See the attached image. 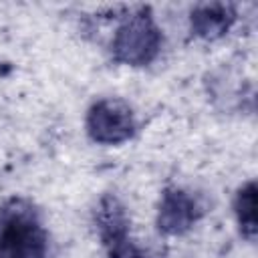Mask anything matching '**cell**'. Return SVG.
Returning a JSON list of instances; mask_svg holds the SVG:
<instances>
[{
  "mask_svg": "<svg viewBox=\"0 0 258 258\" xmlns=\"http://www.w3.org/2000/svg\"><path fill=\"white\" fill-rule=\"evenodd\" d=\"M48 232L36 204L12 196L0 204V258H46Z\"/></svg>",
  "mask_w": 258,
  "mask_h": 258,
  "instance_id": "cell-1",
  "label": "cell"
},
{
  "mask_svg": "<svg viewBox=\"0 0 258 258\" xmlns=\"http://www.w3.org/2000/svg\"><path fill=\"white\" fill-rule=\"evenodd\" d=\"M161 44L163 34L151 10L147 6H139L129 12L113 32L111 56L119 64L147 67L157 58Z\"/></svg>",
  "mask_w": 258,
  "mask_h": 258,
  "instance_id": "cell-2",
  "label": "cell"
},
{
  "mask_svg": "<svg viewBox=\"0 0 258 258\" xmlns=\"http://www.w3.org/2000/svg\"><path fill=\"white\" fill-rule=\"evenodd\" d=\"M93 220L107 258H163L131 240V216L115 194L101 196Z\"/></svg>",
  "mask_w": 258,
  "mask_h": 258,
  "instance_id": "cell-3",
  "label": "cell"
},
{
  "mask_svg": "<svg viewBox=\"0 0 258 258\" xmlns=\"http://www.w3.org/2000/svg\"><path fill=\"white\" fill-rule=\"evenodd\" d=\"M85 129L91 141L99 145H121L135 135L137 121L127 101L119 97H105L89 107Z\"/></svg>",
  "mask_w": 258,
  "mask_h": 258,
  "instance_id": "cell-4",
  "label": "cell"
},
{
  "mask_svg": "<svg viewBox=\"0 0 258 258\" xmlns=\"http://www.w3.org/2000/svg\"><path fill=\"white\" fill-rule=\"evenodd\" d=\"M204 214L206 208L198 196L183 187L167 185L159 198L155 224L163 236H183L204 218Z\"/></svg>",
  "mask_w": 258,
  "mask_h": 258,
  "instance_id": "cell-5",
  "label": "cell"
},
{
  "mask_svg": "<svg viewBox=\"0 0 258 258\" xmlns=\"http://www.w3.org/2000/svg\"><path fill=\"white\" fill-rule=\"evenodd\" d=\"M238 10L230 2H202L189 10V30L200 40H220L230 32Z\"/></svg>",
  "mask_w": 258,
  "mask_h": 258,
  "instance_id": "cell-6",
  "label": "cell"
},
{
  "mask_svg": "<svg viewBox=\"0 0 258 258\" xmlns=\"http://www.w3.org/2000/svg\"><path fill=\"white\" fill-rule=\"evenodd\" d=\"M256 179H248L236 189L234 196V216L238 222V230L244 240L256 242V232H258V220H256Z\"/></svg>",
  "mask_w": 258,
  "mask_h": 258,
  "instance_id": "cell-7",
  "label": "cell"
}]
</instances>
